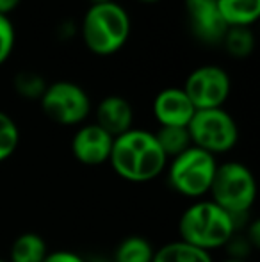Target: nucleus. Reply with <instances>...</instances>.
I'll return each mask as SVG.
<instances>
[{
  "instance_id": "f257e3e1",
  "label": "nucleus",
  "mask_w": 260,
  "mask_h": 262,
  "mask_svg": "<svg viewBox=\"0 0 260 262\" xmlns=\"http://www.w3.org/2000/svg\"><path fill=\"white\" fill-rule=\"evenodd\" d=\"M109 164L120 179L132 184H145L157 179L166 169L168 157L160 150L153 132L130 128L114 138Z\"/></svg>"
},
{
  "instance_id": "f03ea898",
  "label": "nucleus",
  "mask_w": 260,
  "mask_h": 262,
  "mask_svg": "<svg viewBox=\"0 0 260 262\" xmlns=\"http://www.w3.org/2000/svg\"><path fill=\"white\" fill-rule=\"evenodd\" d=\"M237 221L212 200H200L189 205L178 220L180 241L210 253L228 246L233 239Z\"/></svg>"
},
{
  "instance_id": "7ed1b4c3",
  "label": "nucleus",
  "mask_w": 260,
  "mask_h": 262,
  "mask_svg": "<svg viewBox=\"0 0 260 262\" xmlns=\"http://www.w3.org/2000/svg\"><path fill=\"white\" fill-rule=\"evenodd\" d=\"M130 16L120 4H97L82 20V39L97 55H112L123 49L130 36Z\"/></svg>"
},
{
  "instance_id": "20e7f679",
  "label": "nucleus",
  "mask_w": 260,
  "mask_h": 262,
  "mask_svg": "<svg viewBox=\"0 0 260 262\" xmlns=\"http://www.w3.org/2000/svg\"><path fill=\"white\" fill-rule=\"evenodd\" d=\"M208 194L216 205L237 220L255 204L257 184L253 173L246 164L237 161L218 164Z\"/></svg>"
},
{
  "instance_id": "39448f33",
  "label": "nucleus",
  "mask_w": 260,
  "mask_h": 262,
  "mask_svg": "<svg viewBox=\"0 0 260 262\" xmlns=\"http://www.w3.org/2000/svg\"><path fill=\"white\" fill-rule=\"evenodd\" d=\"M166 168L171 189L185 198H201L208 194L218 161L210 154L191 146L184 154L168 161Z\"/></svg>"
},
{
  "instance_id": "423d86ee",
  "label": "nucleus",
  "mask_w": 260,
  "mask_h": 262,
  "mask_svg": "<svg viewBox=\"0 0 260 262\" xmlns=\"http://www.w3.org/2000/svg\"><path fill=\"white\" fill-rule=\"evenodd\" d=\"M191 145L210 156L226 154L239 141L237 123L223 107L196 111L187 125Z\"/></svg>"
},
{
  "instance_id": "0eeeda50",
  "label": "nucleus",
  "mask_w": 260,
  "mask_h": 262,
  "mask_svg": "<svg viewBox=\"0 0 260 262\" xmlns=\"http://www.w3.org/2000/svg\"><path fill=\"white\" fill-rule=\"evenodd\" d=\"M41 109L52 121L59 125H80L87 120L91 113L89 95L75 82L57 80L49 84L39 98Z\"/></svg>"
},
{
  "instance_id": "6e6552de",
  "label": "nucleus",
  "mask_w": 260,
  "mask_h": 262,
  "mask_svg": "<svg viewBox=\"0 0 260 262\" xmlns=\"http://www.w3.org/2000/svg\"><path fill=\"white\" fill-rule=\"evenodd\" d=\"M182 90L185 91L196 111L219 109L228 98L232 80L221 66L205 64L189 73Z\"/></svg>"
},
{
  "instance_id": "1a4fd4ad",
  "label": "nucleus",
  "mask_w": 260,
  "mask_h": 262,
  "mask_svg": "<svg viewBox=\"0 0 260 262\" xmlns=\"http://www.w3.org/2000/svg\"><path fill=\"white\" fill-rule=\"evenodd\" d=\"M114 138L97 123H86L77 128L72 138V154L84 166H102L109 162Z\"/></svg>"
},
{
  "instance_id": "9d476101",
  "label": "nucleus",
  "mask_w": 260,
  "mask_h": 262,
  "mask_svg": "<svg viewBox=\"0 0 260 262\" xmlns=\"http://www.w3.org/2000/svg\"><path fill=\"white\" fill-rule=\"evenodd\" d=\"M185 11L191 20V29L200 41L218 45L228 31L218 11V0H185Z\"/></svg>"
},
{
  "instance_id": "9b49d317",
  "label": "nucleus",
  "mask_w": 260,
  "mask_h": 262,
  "mask_svg": "<svg viewBox=\"0 0 260 262\" xmlns=\"http://www.w3.org/2000/svg\"><path fill=\"white\" fill-rule=\"evenodd\" d=\"M153 116L160 127H187L196 109L182 88H166L153 100Z\"/></svg>"
},
{
  "instance_id": "f8f14e48",
  "label": "nucleus",
  "mask_w": 260,
  "mask_h": 262,
  "mask_svg": "<svg viewBox=\"0 0 260 262\" xmlns=\"http://www.w3.org/2000/svg\"><path fill=\"white\" fill-rule=\"evenodd\" d=\"M94 123L112 138H118L134 128V107L118 95L105 97L94 111Z\"/></svg>"
},
{
  "instance_id": "ddd939ff",
  "label": "nucleus",
  "mask_w": 260,
  "mask_h": 262,
  "mask_svg": "<svg viewBox=\"0 0 260 262\" xmlns=\"http://www.w3.org/2000/svg\"><path fill=\"white\" fill-rule=\"evenodd\" d=\"M218 11L226 27H248L260 16V0H218Z\"/></svg>"
},
{
  "instance_id": "4468645a",
  "label": "nucleus",
  "mask_w": 260,
  "mask_h": 262,
  "mask_svg": "<svg viewBox=\"0 0 260 262\" xmlns=\"http://www.w3.org/2000/svg\"><path fill=\"white\" fill-rule=\"evenodd\" d=\"M49 245L36 232H23L13 241L7 262H43L49 255Z\"/></svg>"
},
{
  "instance_id": "2eb2a0df",
  "label": "nucleus",
  "mask_w": 260,
  "mask_h": 262,
  "mask_svg": "<svg viewBox=\"0 0 260 262\" xmlns=\"http://www.w3.org/2000/svg\"><path fill=\"white\" fill-rule=\"evenodd\" d=\"M152 262H214L208 252L191 246L184 241H171L155 250Z\"/></svg>"
},
{
  "instance_id": "dca6fc26",
  "label": "nucleus",
  "mask_w": 260,
  "mask_h": 262,
  "mask_svg": "<svg viewBox=\"0 0 260 262\" xmlns=\"http://www.w3.org/2000/svg\"><path fill=\"white\" fill-rule=\"evenodd\" d=\"M160 150L168 161L175 159L180 154H184L187 148H191V138H189L187 127H159V130L153 132Z\"/></svg>"
},
{
  "instance_id": "f3484780",
  "label": "nucleus",
  "mask_w": 260,
  "mask_h": 262,
  "mask_svg": "<svg viewBox=\"0 0 260 262\" xmlns=\"http://www.w3.org/2000/svg\"><path fill=\"white\" fill-rule=\"evenodd\" d=\"M153 253L155 250L148 239L141 235H130L118 245L112 262H152Z\"/></svg>"
},
{
  "instance_id": "a211bd4d",
  "label": "nucleus",
  "mask_w": 260,
  "mask_h": 262,
  "mask_svg": "<svg viewBox=\"0 0 260 262\" xmlns=\"http://www.w3.org/2000/svg\"><path fill=\"white\" fill-rule=\"evenodd\" d=\"M221 43L225 45L226 52L239 59L248 57L255 47L253 34L248 27H228Z\"/></svg>"
},
{
  "instance_id": "6ab92c4d",
  "label": "nucleus",
  "mask_w": 260,
  "mask_h": 262,
  "mask_svg": "<svg viewBox=\"0 0 260 262\" xmlns=\"http://www.w3.org/2000/svg\"><path fill=\"white\" fill-rule=\"evenodd\" d=\"M20 145V130L14 120L0 111V162L7 161Z\"/></svg>"
},
{
  "instance_id": "aec40b11",
  "label": "nucleus",
  "mask_w": 260,
  "mask_h": 262,
  "mask_svg": "<svg viewBox=\"0 0 260 262\" xmlns=\"http://www.w3.org/2000/svg\"><path fill=\"white\" fill-rule=\"evenodd\" d=\"M46 86L49 84L45 82V79L34 72H20L14 77V88H16V91L23 98H29V100H32V98L39 100L43 97V93H45Z\"/></svg>"
},
{
  "instance_id": "412c9836",
  "label": "nucleus",
  "mask_w": 260,
  "mask_h": 262,
  "mask_svg": "<svg viewBox=\"0 0 260 262\" xmlns=\"http://www.w3.org/2000/svg\"><path fill=\"white\" fill-rule=\"evenodd\" d=\"M14 41H16V34H14V27L9 16L0 14V64H4L11 57Z\"/></svg>"
},
{
  "instance_id": "4be33fe9",
  "label": "nucleus",
  "mask_w": 260,
  "mask_h": 262,
  "mask_svg": "<svg viewBox=\"0 0 260 262\" xmlns=\"http://www.w3.org/2000/svg\"><path fill=\"white\" fill-rule=\"evenodd\" d=\"M43 262H86L79 253L69 252V250H57V252H49Z\"/></svg>"
},
{
  "instance_id": "5701e85b",
  "label": "nucleus",
  "mask_w": 260,
  "mask_h": 262,
  "mask_svg": "<svg viewBox=\"0 0 260 262\" xmlns=\"http://www.w3.org/2000/svg\"><path fill=\"white\" fill-rule=\"evenodd\" d=\"M260 225H258V221H253V223L248 227V237H246V241H248V245H251L253 248H257L258 246V243H260Z\"/></svg>"
},
{
  "instance_id": "b1692460",
  "label": "nucleus",
  "mask_w": 260,
  "mask_h": 262,
  "mask_svg": "<svg viewBox=\"0 0 260 262\" xmlns=\"http://www.w3.org/2000/svg\"><path fill=\"white\" fill-rule=\"evenodd\" d=\"M20 4H21V0H0V14L9 16Z\"/></svg>"
},
{
  "instance_id": "393cba45",
  "label": "nucleus",
  "mask_w": 260,
  "mask_h": 262,
  "mask_svg": "<svg viewBox=\"0 0 260 262\" xmlns=\"http://www.w3.org/2000/svg\"><path fill=\"white\" fill-rule=\"evenodd\" d=\"M221 262H246V260L241 259V257H228V259H223Z\"/></svg>"
},
{
  "instance_id": "a878e982",
  "label": "nucleus",
  "mask_w": 260,
  "mask_h": 262,
  "mask_svg": "<svg viewBox=\"0 0 260 262\" xmlns=\"http://www.w3.org/2000/svg\"><path fill=\"white\" fill-rule=\"evenodd\" d=\"M91 6H97V4H107V2H114V0H89Z\"/></svg>"
},
{
  "instance_id": "bb28decb",
  "label": "nucleus",
  "mask_w": 260,
  "mask_h": 262,
  "mask_svg": "<svg viewBox=\"0 0 260 262\" xmlns=\"http://www.w3.org/2000/svg\"><path fill=\"white\" fill-rule=\"evenodd\" d=\"M143 4H155V2H160V0H139Z\"/></svg>"
},
{
  "instance_id": "cd10ccee",
  "label": "nucleus",
  "mask_w": 260,
  "mask_h": 262,
  "mask_svg": "<svg viewBox=\"0 0 260 262\" xmlns=\"http://www.w3.org/2000/svg\"><path fill=\"white\" fill-rule=\"evenodd\" d=\"M0 262H7V259H0Z\"/></svg>"
}]
</instances>
